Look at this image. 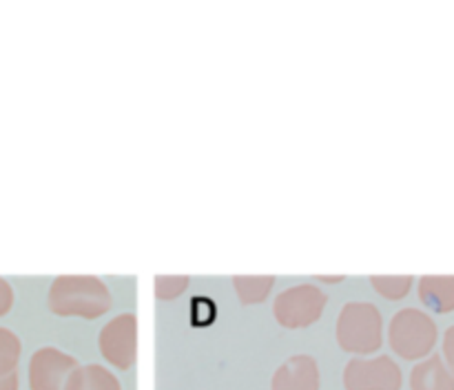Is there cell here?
I'll list each match as a JSON object with an SVG mask.
<instances>
[{
	"instance_id": "cell-1",
	"label": "cell",
	"mask_w": 454,
	"mask_h": 390,
	"mask_svg": "<svg viewBox=\"0 0 454 390\" xmlns=\"http://www.w3.org/2000/svg\"><path fill=\"white\" fill-rule=\"evenodd\" d=\"M111 292L93 275H60L51 282L47 304L58 317L98 319L111 308Z\"/></svg>"
},
{
	"instance_id": "cell-14",
	"label": "cell",
	"mask_w": 454,
	"mask_h": 390,
	"mask_svg": "<svg viewBox=\"0 0 454 390\" xmlns=\"http://www.w3.org/2000/svg\"><path fill=\"white\" fill-rule=\"evenodd\" d=\"M371 284L386 300H403L411 292L412 277L411 275H393V277H388V275H372Z\"/></svg>"
},
{
	"instance_id": "cell-9",
	"label": "cell",
	"mask_w": 454,
	"mask_h": 390,
	"mask_svg": "<svg viewBox=\"0 0 454 390\" xmlns=\"http://www.w3.org/2000/svg\"><path fill=\"white\" fill-rule=\"evenodd\" d=\"M411 390H454V375L439 355H430L412 368Z\"/></svg>"
},
{
	"instance_id": "cell-6",
	"label": "cell",
	"mask_w": 454,
	"mask_h": 390,
	"mask_svg": "<svg viewBox=\"0 0 454 390\" xmlns=\"http://www.w3.org/2000/svg\"><path fill=\"white\" fill-rule=\"evenodd\" d=\"M98 348L111 366L129 370L137 359V317L122 313L111 319L98 335Z\"/></svg>"
},
{
	"instance_id": "cell-3",
	"label": "cell",
	"mask_w": 454,
	"mask_h": 390,
	"mask_svg": "<svg viewBox=\"0 0 454 390\" xmlns=\"http://www.w3.org/2000/svg\"><path fill=\"white\" fill-rule=\"evenodd\" d=\"M437 335L434 319L419 308H402L390 319V348L408 362L428 357L437 344Z\"/></svg>"
},
{
	"instance_id": "cell-7",
	"label": "cell",
	"mask_w": 454,
	"mask_h": 390,
	"mask_svg": "<svg viewBox=\"0 0 454 390\" xmlns=\"http://www.w3.org/2000/svg\"><path fill=\"white\" fill-rule=\"evenodd\" d=\"M78 368V362L71 355L44 346L38 348L29 359V388L31 390H65L67 379Z\"/></svg>"
},
{
	"instance_id": "cell-18",
	"label": "cell",
	"mask_w": 454,
	"mask_h": 390,
	"mask_svg": "<svg viewBox=\"0 0 454 390\" xmlns=\"http://www.w3.org/2000/svg\"><path fill=\"white\" fill-rule=\"evenodd\" d=\"M20 386V379H18V372H9V375L0 377V390H18Z\"/></svg>"
},
{
	"instance_id": "cell-2",
	"label": "cell",
	"mask_w": 454,
	"mask_h": 390,
	"mask_svg": "<svg viewBox=\"0 0 454 390\" xmlns=\"http://www.w3.org/2000/svg\"><path fill=\"white\" fill-rule=\"evenodd\" d=\"M337 344L353 355L377 353L384 344V319L371 301H350L337 317Z\"/></svg>"
},
{
	"instance_id": "cell-17",
	"label": "cell",
	"mask_w": 454,
	"mask_h": 390,
	"mask_svg": "<svg viewBox=\"0 0 454 390\" xmlns=\"http://www.w3.org/2000/svg\"><path fill=\"white\" fill-rule=\"evenodd\" d=\"M443 357H446L448 368L454 375V326L448 328L446 335H443Z\"/></svg>"
},
{
	"instance_id": "cell-16",
	"label": "cell",
	"mask_w": 454,
	"mask_h": 390,
	"mask_svg": "<svg viewBox=\"0 0 454 390\" xmlns=\"http://www.w3.org/2000/svg\"><path fill=\"white\" fill-rule=\"evenodd\" d=\"M13 306V288L7 279L0 277V317L7 315Z\"/></svg>"
},
{
	"instance_id": "cell-10",
	"label": "cell",
	"mask_w": 454,
	"mask_h": 390,
	"mask_svg": "<svg viewBox=\"0 0 454 390\" xmlns=\"http://www.w3.org/2000/svg\"><path fill=\"white\" fill-rule=\"evenodd\" d=\"M419 300L434 313L454 310V277L452 275H426L419 282Z\"/></svg>"
},
{
	"instance_id": "cell-4",
	"label": "cell",
	"mask_w": 454,
	"mask_h": 390,
	"mask_svg": "<svg viewBox=\"0 0 454 390\" xmlns=\"http://www.w3.org/2000/svg\"><path fill=\"white\" fill-rule=\"evenodd\" d=\"M326 301L324 291H319L315 284H297L275 297L273 313L279 326L300 331V328L313 326L322 317Z\"/></svg>"
},
{
	"instance_id": "cell-11",
	"label": "cell",
	"mask_w": 454,
	"mask_h": 390,
	"mask_svg": "<svg viewBox=\"0 0 454 390\" xmlns=\"http://www.w3.org/2000/svg\"><path fill=\"white\" fill-rule=\"evenodd\" d=\"M65 390H122L118 377L100 363L78 366L67 379Z\"/></svg>"
},
{
	"instance_id": "cell-13",
	"label": "cell",
	"mask_w": 454,
	"mask_h": 390,
	"mask_svg": "<svg viewBox=\"0 0 454 390\" xmlns=\"http://www.w3.org/2000/svg\"><path fill=\"white\" fill-rule=\"evenodd\" d=\"M22 344L18 339V335L9 328L0 326V377L9 375L18 368V362H20Z\"/></svg>"
},
{
	"instance_id": "cell-12",
	"label": "cell",
	"mask_w": 454,
	"mask_h": 390,
	"mask_svg": "<svg viewBox=\"0 0 454 390\" xmlns=\"http://www.w3.org/2000/svg\"><path fill=\"white\" fill-rule=\"evenodd\" d=\"M273 275H235L233 286L242 304H260L273 288Z\"/></svg>"
},
{
	"instance_id": "cell-8",
	"label": "cell",
	"mask_w": 454,
	"mask_h": 390,
	"mask_svg": "<svg viewBox=\"0 0 454 390\" xmlns=\"http://www.w3.org/2000/svg\"><path fill=\"white\" fill-rule=\"evenodd\" d=\"M270 390H319V366L310 355H293L275 370Z\"/></svg>"
},
{
	"instance_id": "cell-15",
	"label": "cell",
	"mask_w": 454,
	"mask_h": 390,
	"mask_svg": "<svg viewBox=\"0 0 454 390\" xmlns=\"http://www.w3.org/2000/svg\"><path fill=\"white\" fill-rule=\"evenodd\" d=\"M186 286H189V277H186V275H176V277L160 275V277H155L153 282L155 295H158V300H164V301L180 297L182 292L186 291Z\"/></svg>"
},
{
	"instance_id": "cell-5",
	"label": "cell",
	"mask_w": 454,
	"mask_h": 390,
	"mask_svg": "<svg viewBox=\"0 0 454 390\" xmlns=\"http://www.w3.org/2000/svg\"><path fill=\"white\" fill-rule=\"evenodd\" d=\"M403 375L393 357H355L344 368L346 390H402Z\"/></svg>"
}]
</instances>
